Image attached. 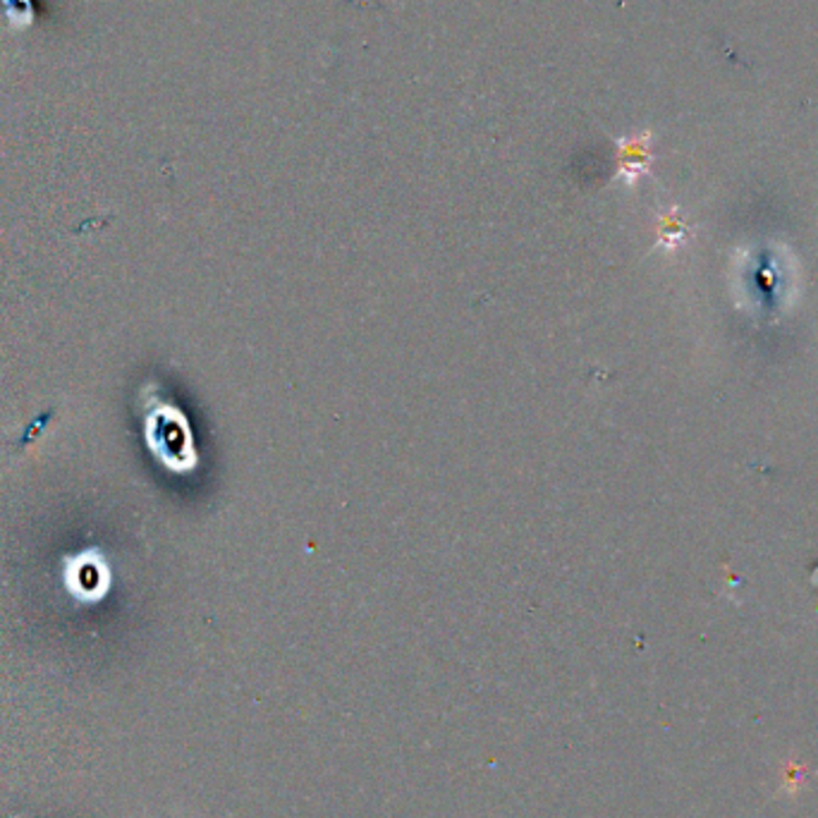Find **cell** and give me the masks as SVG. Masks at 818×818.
I'll use <instances>...</instances> for the list:
<instances>
[{"label": "cell", "mask_w": 818, "mask_h": 818, "mask_svg": "<svg viewBox=\"0 0 818 818\" xmlns=\"http://www.w3.org/2000/svg\"><path fill=\"white\" fill-rule=\"evenodd\" d=\"M620 159H623V173L630 180L644 173L648 163V134L634 136V140H625L620 144Z\"/></svg>", "instance_id": "1"}, {"label": "cell", "mask_w": 818, "mask_h": 818, "mask_svg": "<svg viewBox=\"0 0 818 818\" xmlns=\"http://www.w3.org/2000/svg\"><path fill=\"white\" fill-rule=\"evenodd\" d=\"M687 235H689V231L685 227V223L679 221V216H677V214H671V216H665V218H663L661 239H663L665 245H668L671 249H673V247H677L679 242H685V239H687Z\"/></svg>", "instance_id": "2"}]
</instances>
